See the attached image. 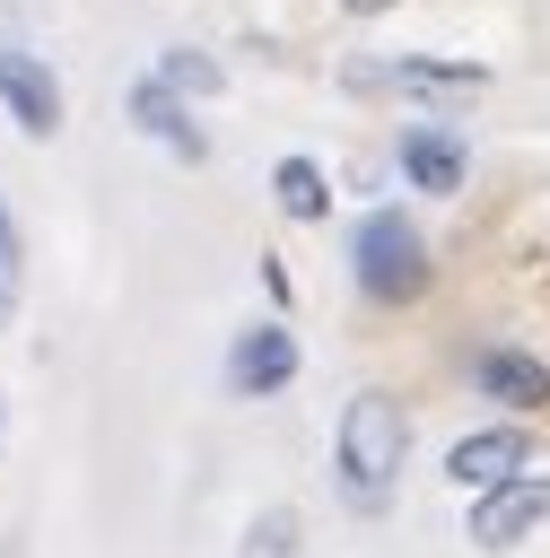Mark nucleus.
<instances>
[{
	"label": "nucleus",
	"mask_w": 550,
	"mask_h": 558,
	"mask_svg": "<svg viewBox=\"0 0 550 558\" xmlns=\"http://www.w3.org/2000/svg\"><path fill=\"white\" fill-rule=\"evenodd\" d=\"M533 523H550V480H498V488H480L471 497V541L480 549H515Z\"/></svg>",
	"instance_id": "nucleus-3"
},
{
	"label": "nucleus",
	"mask_w": 550,
	"mask_h": 558,
	"mask_svg": "<svg viewBox=\"0 0 550 558\" xmlns=\"http://www.w3.org/2000/svg\"><path fill=\"white\" fill-rule=\"evenodd\" d=\"M236 558H297V514H288V506H262V514L244 523Z\"/></svg>",
	"instance_id": "nucleus-13"
},
{
	"label": "nucleus",
	"mask_w": 550,
	"mask_h": 558,
	"mask_svg": "<svg viewBox=\"0 0 550 558\" xmlns=\"http://www.w3.org/2000/svg\"><path fill=\"white\" fill-rule=\"evenodd\" d=\"M393 157H402V174H410L419 192H463V140H454L445 122H410Z\"/></svg>",
	"instance_id": "nucleus-9"
},
{
	"label": "nucleus",
	"mask_w": 550,
	"mask_h": 558,
	"mask_svg": "<svg viewBox=\"0 0 550 558\" xmlns=\"http://www.w3.org/2000/svg\"><path fill=\"white\" fill-rule=\"evenodd\" d=\"M297 375V340L279 331V323H253L236 349H227V384L244 392V401H262V392H279Z\"/></svg>",
	"instance_id": "nucleus-5"
},
{
	"label": "nucleus",
	"mask_w": 550,
	"mask_h": 558,
	"mask_svg": "<svg viewBox=\"0 0 550 558\" xmlns=\"http://www.w3.org/2000/svg\"><path fill=\"white\" fill-rule=\"evenodd\" d=\"M410 462V410L393 392H349L340 410V436H332V471H340V506L349 514H384L393 506V480Z\"/></svg>",
	"instance_id": "nucleus-1"
},
{
	"label": "nucleus",
	"mask_w": 550,
	"mask_h": 558,
	"mask_svg": "<svg viewBox=\"0 0 550 558\" xmlns=\"http://www.w3.org/2000/svg\"><path fill=\"white\" fill-rule=\"evenodd\" d=\"M157 78H166L175 96H218V87H227V70H218L210 52H192V44H175V52H157Z\"/></svg>",
	"instance_id": "nucleus-12"
},
{
	"label": "nucleus",
	"mask_w": 550,
	"mask_h": 558,
	"mask_svg": "<svg viewBox=\"0 0 550 558\" xmlns=\"http://www.w3.org/2000/svg\"><path fill=\"white\" fill-rule=\"evenodd\" d=\"M524 462H533V436H524V427H471V436L445 445V480L471 488V497L498 488V480H515Z\"/></svg>",
	"instance_id": "nucleus-4"
},
{
	"label": "nucleus",
	"mask_w": 550,
	"mask_h": 558,
	"mask_svg": "<svg viewBox=\"0 0 550 558\" xmlns=\"http://www.w3.org/2000/svg\"><path fill=\"white\" fill-rule=\"evenodd\" d=\"M131 122H140L166 157H183V166H201V157H210V140L192 131V113H183V96H175L166 78H140V87H131Z\"/></svg>",
	"instance_id": "nucleus-8"
},
{
	"label": "nucleus",
	"mask_w": 550,
	"mask_h": 558,
	"mask_svg": "<svg viewBox=\"0 0 550 558\" xmlns=\"http://www.w3.org/2000/svg\"><path fill=\"white\" fill-rule=\"evenodd\" d=\"M17 218H9V201H0V323H9V305H17Z\"/></svg>",
	"instance_id": "nucleus-14"
},
{
	"label": "nucleus",
	"mask_w": 550,
	"mask_h": 558,
	"mask_svg": "<svg viewBox=\"0 0 550 558\" xmlns=\"http://www.w3.org/2000/svg\"><path fill=\"white\" fill-rule=\"evenodd\" d=\"M0 558H26V541H17V532H9V541H0Z\"/></svg>",
	"instance_id": "nucleus-16"
},
{
	"label": "nucleus",
	"mask_w": 550,
	"mask_h": 558,
	"mask_svg": "<svg viewBox=\"0 0 550 558\" xmlns=\"http://www.w3.org/2000/svg\"><path fill=\"white\" fill-rule=\"evenodd\" d=\"M0 105H9L17 131H35V140L61 131V87H52V70H44L35 52H0Z\"/></svg>",
	"instance_id": "nucleus-6"
},
{
	"label": "nucleus",
	"mask_w": 550,
	"mask_h": 558,
	"mask_svg": "<svg viewBox=\"0 0 550 558\" xmlns=\"http://www.w3.org/2000/svg\"><path fill=\"white\" fill-rule=\"evenodd\" d=\"M340 9H349V17H384L393 0H340Z\"/></svg>",
	"instance_id": "nucleus-15"
},
{
	"label": "nucleus",
	"mask_w": 550,
	"mask_h": 558,
	"mask_svg": "<svg viewBox=\"0 0 550 558\" xmlns=\"http://www.w3.org/2000/svg\"><path fill=\"white\" fill-rule=\"evenodd\" d=\"M358 87H419V96H463V87H480L489 70L480 61H384V70H349Z\"/></svg>",
	"instance_id": "nucleus-10"
},
{
	"label": "nucleus",
	"mask_w": 550,
	"mask_h": 558,
	"mask_svg": "<svg viewBox=\"0 0 550 558\" xmlns=\"http://www.w3.org/2000/svg\"><path fill=\"white\" fill-rule=\"evenodd\" d=\"M471 384L498 401V410H550V366L533 349H480L471 357Z\"/></svg>",
	"instance_id": "nucleus-7"
},
{
	"label": "nucleus",
	"mask_w": 550,
	"mask_h": 558,
	"mask_svg": "<svg viewBox=\"0 0 550 558\" xmlns=\"http://www.w3.org/2000/svg\"><path fill=\"white\" fill-rule=\"evenodd\" d=\"M271 192H279V209H288L297 227H314V218L332 209V183H323L314 157H279V166H271Z\"/></svg>",
	"instance_id": "nucleus-11"
},
{
	"label": "nucleus",
	"mask_w": 550,
	"mask_h": 558,
	"mask_svg": "<svg viewBox=\"0 0 550 558\" xmlns=\"http://www.w3.org/2000/svg\"><path fill=\"white\" fill-rule=\"evenodd\" d=\"M349 270H358V296L367 305H410L428 296V244L402 209H367L358 235H349Z\"/></svg>",
	"instance_id": "nucleus-2"
}]
</instances>
